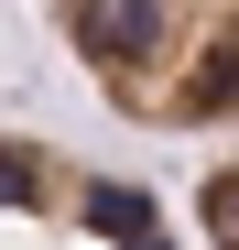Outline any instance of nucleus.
I'll list each match as a JSON object with an SVG mask.
<instances>
[{"label": "nucleus", "instance_id": "nucleus-2", "mask_svg": "<svg viewBox=\"0 0 239 250\" xmlns=\"http://www.w3.org/2000/svg\"><path fill=\"white\" fill-rule=\"evenodd\" d=\"M0 250H185L163 196L0 120Z\"/></svg>", "mask_w": 239, "mask_h": 250}, {"label": "nucleus", "instance_id": "nucleus-3", "mask_svg": "<svg viewBox=\"0 0 239 250\" xmlns=\"http://www.w3.org/2000/svg\"><path fill=\"white\" fill-rule=\"evenodd\" d=\"M196 229H207V250H239V152L196 174Z\"/></svg>", "mask_w": 239, "mask_h": 250}, {"label": "nucleus", "instance_id": "nucleus-1", "mask_svg": "<svg viewBox=\"0 0 239 250\" xmlns=\"http://www.w3.org/2000/svg\"><path fill=\"white\" fill-rule=\"evenodd\" d=\"M55 44L131 131H239V0H44Z\"/></svg>", "mask_w": 239, "mask_h": 250}]
</instances>
